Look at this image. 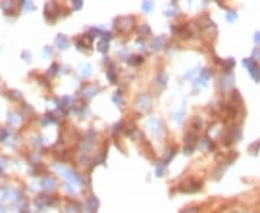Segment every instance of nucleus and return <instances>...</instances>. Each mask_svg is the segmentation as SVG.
I'll return each instance as SVG.
<instances>
[{
	"instance_id": "1",
	"label": "nucleus",
	"mask_w": 260,
	"mask_h": 213,
	"mask_svg": "<svg viewBox=\"0 0 260 213\" xmlns=\"http://www.w3.org/2000/svg\"><path fill=\"white\" fill-rule=\"evenodd\" d=\"M98 46H100V51H103V52H104V51H105V46H108V45H107L105 42H100V45H98Z\"/></svg>"
},
{
	"instance_id": "2",
	"label": "nucleus",
	"mask_w": 260,
	"mask_h": 213,
	"mask_svg": "<svg viewBox=\"0 0 260 213\" xmlns=\"http://www.w3.org/2000/svg\"><path fill=\"white\" fill-rule=\"evenodd\" d=\"M256 43H260V33H256V38H254Z\"/></svg>"
}]
</instances>
